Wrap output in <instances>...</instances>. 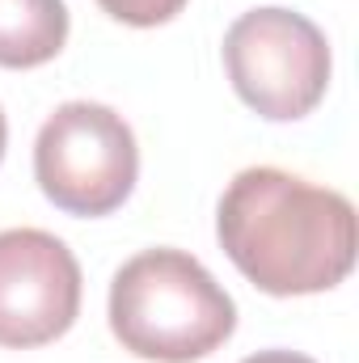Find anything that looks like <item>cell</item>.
Here are the masks:
<instances>
[{"label": "cell", "instance_id": "cell-1", "mask_svg": "<svg viewBox=\"0 0 359 363\" xmlns=\"http://www.w3.org/2000/svg\"><path fill=\"white\" fill-rule=\"evenodd\" d=\"M216 237L228 262L267 296H317L355 267V207L317 182L254 165L224 186Z\"/></svg>", "mask_w": 359, "mask_h": 363}, {"label": "cell", "instance_id": "cell-2", "mask_svg": "<svg viewBox=\"0 0 359 363\" xmlns=\"http://www.w3.org/2000/svg\"><path fill=\"white\" fill-rule=\"evenodd\" d=\"M237 330V304L186 250H144L110 279V334L148 363H194Z\"/></svg>", "mask_w": 359, "mask_h": 363}, {"label": "cell", "instance_id": "cell-3", "mask_svg": "<svg viewBox=\"0 0 359 363\" xmlns=\"http://www.w3.org/2000/svg\"><path fill=\"white\" fill-rule=\"evenodd\" d=\"M140 178L131 123L101 101H64L34 140V182L68 216L118 211Z\"/></svg>", "mask_w": 359, "mask_h": 363}, {"label": "cell", "instance_id": "cell-4", "mask_svg": "<svg viewBox=\"0 0 359 363\" xmlns=\"http://www.w3.org/2000/svg\"><path fill=\"white\" fill-rule=\"evenodd\" d=\"M224 72L237 97L270 123H296L330 89L334 55L317 21L296 9H250L224 34Z\"/></svg>", "mask_w": 359, "mask_h": 363}, {"label": "cell", "instance_id": "cell-5", "mask_svg": "<svg viewBox=\"0 0 359 363\" xmlns=\"http://www.w3.org/2000/svg\"><path fill=\"white\" fill-rule=\"evenodd\" d=\"M81 317V262L43 228L0 233V347L30 351L64 338Z\"/></svg>", "mask_w": 359, "mask_h": 363}, {"label": "cell", "instance_id": "cell-6", "mask_svg": "<svg viewBox=\"0 0 359 363\" xmlns=\"http://www.w3.org/2000/svg\"><path fill=\"white\" fill-rule=\"evenodd\" d=\"M68 43L64 0H0V68H43Z\"/></svg>", "mask_w": 359, "mask_h": 363}, {"label": "cell", "instance_id": "cell-7", "mask_svg": "<svg viewBox=\"0 0 359 363\" xmlns=\"http://www.w3.org/2000/svg\"><path fill=\"white\" fill-rule=\"evenodd\" d=\"M114 21H123V26H136V30H148V26H165V21H174L182 9H186V0H97Z\"/></svg>", "mask_w": 359, "mask_h": 363}, {"label": "cell", "instance_id": "cell-8", "mask_svg": "<svg viewBox=\"0 0 359 363\" xmlns=\"http://www.w3.org/2000/svg\"><path fill=\"white\" fill-rule=\"evenodd\" d=\"M241 363H317V359H309L300 351H258V355H250V359H241Z\"/></svg>", "mask_w": 359, "mask_h": 363}, {"label": "cell", "instance_id": "cell-9", "mask_svg": "<svg viewBox=\"0 0 359 363\" xmlns=\"http://www.w3.org/2000/svg\"><path fill=\"white\" fill-rule=\"evenodd\" d=\"M4 144H9V123H4V110H0V161H4Z\"/></svg>", "mask_w": 359, "mask_h": 363}]
</instances>
